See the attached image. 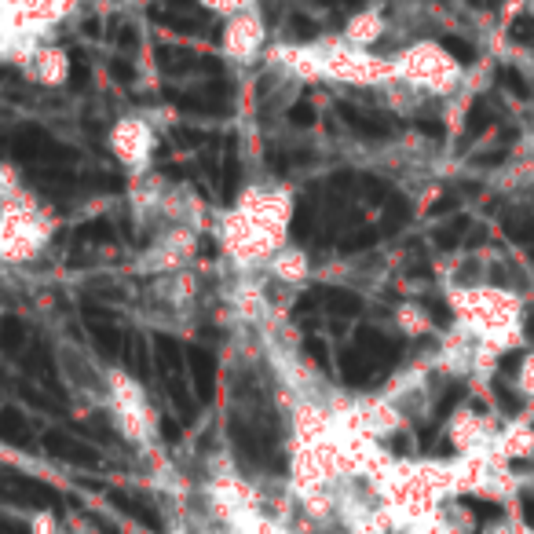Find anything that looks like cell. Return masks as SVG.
Wrapping results in <instances>:
<instances>
[{"label":"cell","mask_w":534,"mask_h":534,"mask_svg":"<svg viewBox=\"0 0 534 534\" xmlns=\"http://www.w3.org/2000/svg\"><path fill=\"white\" fill-rule=\"evenodd\" d=\"M183 534V531H180ZM202 534H227V531H202Z\"/></svg>","instance_id":"obj_17"},{"label":"cell","mask_w":534,"mask_h":534,"mask_svg":"<svg viewBox=\"0 0 534 534\" xmlns=\"http://www.w3.org/2000/svg\"><path fill=\"white\" fill-rule=\"evenodd\" d=\"M202 8H209V11H216V15H235V0H198Z\"/></svg>","instance_id":"obj_16"},{"label":"cell","mask_w":534,"mask_h":534,"mask_svg":"<svg viewBox=\"0 0 534 534\" xmlns=\"http://www.w3.org/2000/svg\"><path fill=\"white\" fill-rule=\"evenodd\" d=\"M498 432H502V421L472 403H461L447 417V443L454 447L458 458H487V454H494Z\"/></svg>","instance_id":"obj_6"},{"label":"cell","mask_w":534,"mask_h":534,"mask_svg":"<svg viewBox=\"0 0 534 534\" xmlns=\"http://www.w3.org/2000/svg\"><path fill=\"white\" fill-rule=\"evenodd\" d=\"M26 77H33L41 88H63L70 81V52L44 41L30 59V66H26Z\"/></svg>","instance_id":"obj_11"},{"label":"cell","mask_w":534,"mask_h":534,"mask_svg":"<svg viewBox=\"0 0 534 534\" xmlns=\"http://www.w3.org/2000/svg\"><path fill=\"white\" fill-rule=\"evenodd\" d=\"M392 322H396V330L403 333V337H410V341H421V337H428V333H436L432 315H428L417 300H403V304L392 311Z\"/></svg>","instance_id":"obj_13"},{"label":"cell","mask_w":534,"mask_h":534,"mask_svg":"<svg viewBox=\"0 0 534 534\" xmlns=\"http://www.w3.org/2000/svg\"><path fill=\"white\" fill-rule=\"evenodd\" d=\"M107 410L114 417V425L132 447H150L158 436V417L147 399V388L139 385L136 377L110 366V392H107Z\"/></svg>","instance_id":"obj_5"},{"label":"cell","mask_w":534,"mask_h":534,"mask_svg":"<svg viewBox=\"0 0 534 534\" xmlns=\"http://www.w3.org/2000/svg\"><path fill=\"white\" fill-rule=\"evenodd\" d=\"M447 304L454 308L458 326L480 337L498 355L524 344V297L516 289L494 286H447Z\"/></svg>","instance_id":"obj_1"},{"label":"cell","mask_w":534,"mask_h":534,"mask_svg":"<svg viewBox=\"0 0 534 534\" xmlns=\"http://www.w3.org/2000/svg\"><path fill=\"white\" fill-rule=\"evenodd\" d=\"M220 52L235 66H253L267 59V19L260 8L235 11L224 19V33H220Z\"/></svg>","instance_id":"obj_8"},{"label":"cell","mask_w":534,"mask_h":534,"mask_svg":"<svg viewBox=\"0 0 534 534\" xmlns=\"http://www.w3.org/2000/svg\"><path fill=\"white\" fill-rule=\"evenodd\" d=\"M392 59H396V81L417 88L428 99H447L465 85V66L432 37L403 44L399 52H392Z\"/></svg>","instance_id":"obj_3"},{"label":"cell","mask_w":534,"mask_h":534,"mask_svg":"<svg viewBox=\"0 0 534 534\" xmlns=\"http://www.w3.org/2000/svg\"><path fill=\"white\" fill-rule=\"evenodd\" d=\"M30 534H66V531L59 527V520L48 509H41V513L30 516Z\"/></svg>","instance_id":"obj_15"},{"label":"cell","mask_w":534,"mask_h":534,"mask_svg":"<svg viewBox=\"0 0 534 534\" xmlns=\"http://www.w3.org/2000/svg\"><path fill=\"white\" fill-rule=\"evenodd\" d=\"M55 235V220L22 187L19 172L4 169V209H0V257L8 267L33 264Z\"/></svg>","instance_id":"obj_2"},{"label":"cell","mask_w":534,"mask_h":534,"mask_svg":"<svg viewBox=\"0 0 534 534\" xmlns=\"http://www.w3.org/2000/svg\"><path fill=\"white\" fill-rule=\"evenodd\" d=\"M388 30H392V22H388V15L381 8H374V4H363V8H355L348 19H344L341 26V37L352 48H366V52H374L377 44L385 41Z\"/></svg>","instance_id":"obj_9"},{"label":"cell","mask_w":534,"mask_h":534,"mask_svg":"<svg viewBox=\"0 0 534 534\" xmlns=\"http://www.w3.org/2000/svg\"><path fill=\"white\" fill-rule=\"evenodd\" d=\"M315 44H319V81L352 85V88H377V92L396 85V59L392 55L352 48L341 33L319 37Z\"/></svg>","instance_id":"obj_4"},{"label":"cell","mask_w":534,"mask_h":534,"mask_svg":"<svg viewBox=\"0 0 534 534\" xmlns=\"http://www.w3.org/2000/svg\"><path fill=\"white\" fill-rule=\"evenodd\" d=\"M107 147L125 169L143 176L154 150H158V129L147 114H121L107 132Z\"/></svg>","instance_id":"obj_7"},{"label":"cell","mask_w":534,"mask_h":534,"mask_svg":"<svg viewBox=\"0 0 534 534\" xmlns=\"http://www.w3.org/2000/svg\"><path fill=\"white\" fill-rule=\"evenodd\" d=\"M330 534H344V531H330Z\"/></svg>","instance_id":"obj_18"},{"label":"cell","mask_w":534,"mask_h":534,"mask_svg":"<svg viewBox=\"0 0 534 534\" xmlns=\"http://www.w3.org/2000/svg\"><path fill=\"white\" fill-rule=\"evenodd\" d=\"M494 458L505 461V465L534 458V421L531 417H513V421H505L502 432H498V443H494Z\"/></svg>","instance_id":"obj_12"},{"label":"cell","mask_w":534,"mask_h":534,"mask_svg":"<svg viewBox=\"0 0 534 534\" xmlns=\"http://www.w3.org/2000/svg\"><path fill=\"white\" fill-rule=\"evenodd\" d=\"M513 388L524 403H534V348H527V352L520 355L516 374H513Z\"/></svg>","instance_id":"obj_14"},{"label":"cell","mask_w":534,"mask_h":534,"mask_svg":"<svg viewBox=\"0 0 534 534\" xmlns=\"http://www.w3.org/2000/svg\"><path fill=\"white\" fill-rule=\"evenodd\" d=\"M264 275H267V282H271V286L293 289V293H297V289L311 278V257L300 246H293V242H289L286 249H278L275 257L267 260Z\"/></svg>","instance_id":"obj_10"}]
</instances>
